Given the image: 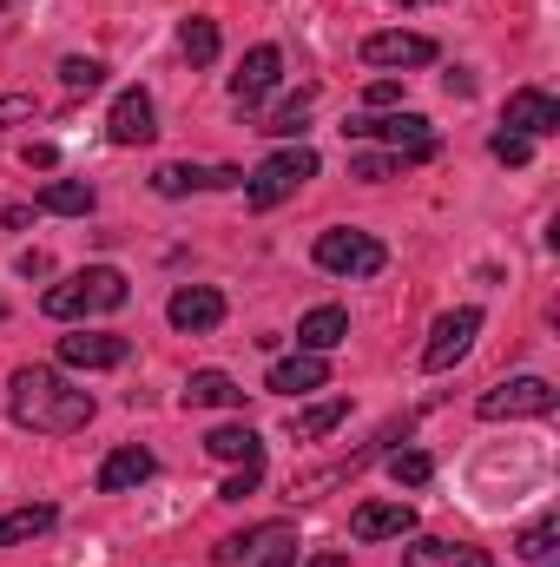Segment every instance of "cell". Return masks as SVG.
Returning <instances> with one entry per match:
<instances>
[{
  "instance_id": "cell-6",
  "label": "cell",
  "mask_w": 560,
  "mask_h": 567,
  "mask_svg": "<svg viewBox=\"0 0 560 567\" xmlns=\"http://www.w3.org/2000/svg\"><path fill=\"white\" fill-rule=\"evenodd\" d=\"M475 416H481V423H521V416H554V383H548V377H508V383L481 390Z\"/></svg>"
},
{
  "instance_id": "cell-23",
  "label": "cell",
  "mask_w": 560,
  "mask_h": 567,
  "mask_svg": "<svg viewBox=\"0 0 560 567\" xmlns=\"http://www.w3.org/2000/svg\"><path fill=\"white\" fill-rule=\"evenodd\" d=\"M60 515L46 508V502H33V508H13V515H0V548H20V542H33V535H46Z\"/></svg>"
},
{
  "instance_id": "cell-15",
  "label": "cell",
  "mask_w": 560,
  "mask_h": 567,
  "mask_svg": "<svg viewBox=\"0 0 560 567\" xmlns=\"http://www.w3.org/2000/svg\"><path fill=\"white\" fill-rule=\"evenodd\" d=\"M363 60L370 66H428L435 60V40L428 33H370L363 40Z\"/></svg>"
},
{
  "instance_id": "cell-27",
  "label": "cell",
  "mask_w": 560,
  "mask_h": 567,
  "mask_svg": "<svg viewBox=\"0 0 560 567\" xmlns=\"http://www.w3.org/2000/svg\"><path fill=\"white\" fill-rule=\"evenodd\" d=\"M60 80H66V93H93V86H106V66L86 60V53H66L60 60Z\"/></svg>"
},
{
  "instance_id": "cell-1",
  "label": "cell",
  "mask_w": 560,
  "mask_h": 567,
  "mask_svg": "<svg viewBox=\"0 0 560 567\" xmlns=\"http://www.w3.org/2000/svg\"><path fill=\"white\" fill-rule=\"evenodd\" d=\"M7 410H13V423L20 429H40V435H80V429L93 423V396L73 390L60 370H40V363L13 370Z\"/></svg>"
},
{
  "instance_id": "cell-18",
  "label": "cell",
  "mask_w": 560,
  "mask_h": 567,
  "mask_svg": "<svg viewBox=\"0 0 560 567\" xmlns=\"http://www.w3.org/2000/svg\"><path fill=\"white\" fill-rule=\"evenodd\" d=\"M343 337H350V310H336V303H317V310L297 323V350H310V357H330Z\"/></svg>"
},
{
  "instance_id": "cell-34",
  "label": "cell",
  "mask_w": 560,
  "mask_h": 567,
  "mask_svg": "<svg viewBox=\"0 0 560 567\" xmlns=\"http://www.w3.org/2000/svg\"><path fill=\"white\" fill-rule=\"evenodd\" d=\"M33 113H40V100H33V93H7V100H0V133H7V126H27Z\"/></svg>"
},
{
  "instance_id": "cell-24",
  "label": "cell",
  "mask_w": 560,
  "mask_h": 567,
  "mask_svg": "<svg viewBox=\"0 0 560 567\" xmlns=\"http://www.w3.org/2000/svg\"><path fill=\"white\" fill-rule=\"evenodd\" d=\"M343 416H350V403H343V396H330V403H317V410H297V416H290V435H297V442H323Z\"/></svg>"
},
{
  "instance_id": "cell-35",
  "label": "cell",
  "mask_w": 560,
  "mask_h": 567,
  "mask_svg": "<svg viewBox=\"0 0 560 567\" xmlns=\"http://www.w3.org/2000/svg\"><path fill=\"white\" fill-rule=\"evenodd\" d=\"M363 100L383 113V106H396V100H403V86H396V80H370V93H363Z\"/></svg>"
},
{
  "instance_id": "cell-16",
  "label": "cell",
  "mask_w": 560,
  "mask_h": 567,
  "mask_svg": "<svg viewBox=\"0 0 560 567\" xmlns=\"http://www.w3.org/2000/svg\"><path fill=\"white\" fill-rule=\"evenodd\" d=\"M323 383H330V363L310 357V350H297V357L271 363V377H265V390H278V396H310V390H323Z\"/></svg>"
},
{
  "instance_id": "cell-30",
  "label": "cell",
  "mask_w": 560,
  "mask_h": 567,
  "mask_svg": "<svg viewBox=\"0 0 560 567\" xmlns=\"http://www.w3.org/2000/svg\"><path fill=\"white\" fill-rule=\"evenodd\" d=\"M390 475H396V488H422V482L435 475V462H428L422 449H403V455H390Z\"/></svg>"
},
{
  "instance_id": "cell-31",
  "label": "cell",
  "mask_w": 560,
  "mask_h": 567,
  "mask_svg": "<svg viewBox=\"0 0 560 567\" xmlns=\"http://www.w3.org/2000/svg\"><path fill=\"white\" fill-rule=\"evenodd\" d=\"M258 567H297V528L271 522V528H265V561Z\"/></svg>"
},
{
  "instance_id": "cell-29",
  "label": "cell",
  "mask_w": 560,
  "mask_h": 567,
  "mask_svg": "<svg viewBox=\"0 0 560 567\" xmlns=\"http://www.w3.org/2000/svg\"><path fill=\"white\" fill-rule=\"evenodd\" d=\"M396 172H403V152H363V158H350V178H363V185H383Z\"/></svg>"
},
{
  "instance_id": "cell-9",
  "label": "cell",
  "mask_w": 560,
  "mask_h": 567,
  "mask_svg": "<svg viewBox=\"0 0 560 567\" xmlns=\"http://www.w3.org/2000/svg\"><path fill=\"white\" fill-rule=\"evenodd\" d=\"M231 185H245V172H238V165H158V172H152V192H158V198H185V192H231Z\"/></svg>"
},
{
  "instance_id": "cell-7",
  "label": "cell",
  "mask_w": 560,
  "mask_h": 567,
  "mask_svg": "<svg viewBox=\"0 0 560 567\" xmlns=\"http://www.w3.org/2000/svg\"><path fill=\"white\" fill-rule=\"evenodd\" d=\"M475 337H481V310H442L435 317V330H428V343H422V370H455L468 350H475Z\"/></svg>"
},
{
  "instance_id": "cell-38",
  "label": "cell",
  "mask_w": 560,
  "mask_h": 567,
  "mask_svg": "<svg viewBox=\"0 0 560 567\" xmlns=\"http://www.w3.org/2000/svg\"><path fill=\"white\" fill-rule=\"evenodd\" d=\"M396 7H435V0H396Z\"/></svg>"
},
{
  "instance_id": "cell-3",
  "label": "cell",
  "mask_w": 560,
  "mask_h": 567,
  "mask_svg": "<svg viewBox=\"0 0 560 567\" xmlns=\"http://www.w3.org/2000/svg\"><path fill=\"white\" fill-rule=\"evenodd\" d=\"M317 178V152L310 145H283V152H271L251 178H245V205L251 212H271V205H283L297 185H310Z\"/></svg>"
},
{
  "instance_id": "cell-5",
  "label": "cell",
  "mask_w": 560,
  "mask_h": 567,
  "mask_svg": "<svg viewBox=\"0 0 560 567\" xmlns=\"http://www.w3.org/2000/svg\"><path fill=\"white\" fill-rule=\"evenodd\" d=\"M317 265H323L330 278H376V271L390 265V251H383V238L336 225V231H323V238H317Z\"/></svg>"
},
{
  "instance_id": "cell-28",
  "label": "cell",
  "mask_w": 560,
  "mask_h": 567,
  "mask_svg": "<svg viewBox=\"0 0 560 567\" xmlns=\"http://www.w3.org/2000/svg\"><path fill=\"white\" fill-rule=\"evenodd\" d=\"M554 542H560V522L554 515H548V522H535V528H528V535H521V542H515V548H521V561H554Z\"/></svg>"
},
{
  "instance_id": "cell-25",
  "label": "cell",
  "mask_w": 560,
  "mask_h": 567,
  "mask_svg": "<svg viewBox=\"0 0 560 567\" xmlns=\"http://www.w3.org/2000/svg\"><path fill=\"white\" fill-rule=\"evenodd\" d=\"M178 47H185V60H191V66H211V60H218V20L191 13V20L178 27Z\"/></svg>"
},
{
  "instance_id": "cell-2",
  "label": "cell",
  "mask_w": 560,
  "mask_h": 567,
  "mask_svg": "<svg viewBox=\"0 0 560 567\" xmlns=\"http://www.w3.org/2000/svg\"><path fill=\"white\" fill-rule=\"evenodd\" d=\"M133 290L126 278L113 271V265H86V271H73L66 284H53L46 297H40V310L53 317V323H80V317H93V310H120Z\"/></svg>"
},
{
  "instance_id": "cell-26",
  "label": "cell",
  "mask_w": 560,
  "mask_h": 567,
  "mask_svg": "<svg viewBox=\"0 0 560 567\" xmlns=\"http://www.w3.org/2000/svg\"><path fill=\"white\" fill-rule=\"evenodd\" d=\"M310 100H317L310 86H303V93H290L278 113H271V120L258 126V133H271V140H297V133H303V120H310Z\"/></svg>"
},
{
  "instance_id": "cell-11",
  "label": "cell",
  "mask_w": 560,
  "mask_h": 567,
  "mask_svg": "<svg viewBox=\"0 0 560 567\" xmlns=\"http://www.w3.org/2000/svg\"><path fill=\"white\" fill-rule=\"evenodd\" d=\"M501 133L548 140V133H560V106L541 93V86H521V93H508V106H501Z\"/></svg>"
},
{
  "instance_id": "cell-12",
  "label": "cell",
  "mask_w": 560,
  "mask_h": 567,
  "mask_svg": "<svg viewBox=\"0 0 560 567\" xmlns=\"http://www.w3.org/2000/svg\"><path fill=\"white\" fill-rule=\"evenodd\" d=\"M152 133H158L152 93H145V86H126V93L113 100V113H106V140L113 145H152Z\"/></svg>"
},
{
  "instance_id": "cell-17",
  "label": "cell",
  "mask_w": 560,
  "mask_h": 567,
  "mask_svg": "<svg viewBox=\"0 0 560 567\" xmlns=\"http://www.w3.org/2000/svg\"><path fill=\"white\" fill-rule=\"evenodd\" d=\"M152 449H139V442H126V449H113L106 462H100V495H126V488H139V482H152Z\"/></svg>"
},
{
  "instance_id": "cell-20",
  "label": "cell",
  "mask_w": 560,
  "mask_h": 567,
  "mask_svg": "<svg viewBox=\"0 0 560 567\" xmlns=\"http://www.w3.org/2000/svg\"><path fill=\"white\" fill-rule=\"evenodd\" d=\"M185 403H191V410H245V390H238L225 370H191Z\"/></svg>"
},
{
  "instance_id": "cell-22",
  "label": "cell",
  "mask_w": 560,
  "mask_h": 567,
  "mask_svg": "<svg viewBox=\"0 0 560 567\" xmlns=\"http://www.w3.org/2000/svg\"><path fill=\"white\" fill-rule=\"evenodd\" d=\"M40 212L86 218V212H93V185H86V178H53V185H40Z\"/></svg>"
},
{
  "instance_id": "cell-37",
  "label": "cell",
  "mask_w": 560,
  "mask_h": 567,
  "mask_svg": "<svg viewBox=\"0 0 560 567\" xmlns=\"http://www.w3.org/2000/svg\"><path fill=\"white\" fill-rule=\"evenodd\" d=\"M303 567H343V555H310Z\"/></svg>"
},
{
  "instance_id": "cell-33",
  "label": "cell",
  "mask_w": 560,
  "mask_h": 567,
  "mask_svg": "<svg viewBox=\"0 0 560 567\" xmlns=\"http://www.w3.org/2000/svg\"><path fill=\"white\" fill-rule=\"evenodd\" d=\"M488 152H495L501 165H528V158H535V140H521V133H495Z\"/></svg>"
},
{
  "instance_id": "cell-14",
  "label": "cell",
  "mask_w": 560,
  "mask_h": 567,
  "mask_svg": "<svg viewBox=\"0 0 560 567\" xmlns=\"http://www.w3.org/2000/svg\"><path fill=\"white\" fill-rule=\"evenodd\" d=\"M278 73H283L278 47H251V53H245V66L231 73V100H238V106H258V100L278 86Z\"/></svg>"
},
{
  "instance_id": "cell-19",
  "label": "cell",
  "mask_w": 560,
  "mask_h": 567,
  "mask_svg": "<svg viewBox=\"0 0 560 567\" xmlns=\"http://www.w3.org/2000/svg\"><path fill=\"white\" fill-rule=\"evenodd\" d=\"M403 567H495L481 548H468V542H435V535H416L409 548H403Z\"/></svg>"
},
{
  "instance_id": "cell-13",
  "label": "cell",
  "mask_w": 560,
  "mask_h": 567,
  "mask_svg": "<svg viewBox=\"0 0 560 567\" xmlns=\"http://www.w3.org/2000/svg\"><path fill=\"white\" fill-rule=\"evenodd\" d=\"M350 535L356 542H403V535H416V508L409 502H370V508H356Z\"/></svg>"
},
{
  "instance_id": "cell-4",
  "label": "cell",
  "mask_w": 560,
  "mask_h": 567,
  "mask_svg": "<svg viewBox=\"0 0 560 567\" xmlns=\"http://www.w3.org/2000/svg\"><path fill=\"white\" fill-rule=\"evenodd\" d=\"M350 140H383L403 152V165H422V158H435V126L422 120V113H363V120H350L343 126Z\"/></svg>"
},
{
  "instance_id": "cell-10",
  "label": "cell",
  "mask_w": 560,
  "mask_h": 567,
  "mask_svg": "<svg viewBox=\"0 0 560 567\" xmlns=\"http://www.w3.org/2000/svg\"><path fill=\"white\" fill-rule=\"evenodd\" d=\"M165 317H172V330L205 337V330H218V323H225V297H218L211 284H178V290H172V303H165Z\"/></svg>"
},
{
  "instance_id": "cell-8",
  "label": "cell",
  "mask_w": 560,
  "mask_h": 567,
  "mask_svg": "<svg viewBox=\"0 0 560 567\" xmlns=\"http://www.w3.org/2000/svg\"><path fill=\"white\" fill-rule=\"evenodd\" d=\"M126 357H133V343L120 330H73V337H60V363L66 370H120Z\"/></svg>"
},
{
  "instance_id": "cell-21",
  "label": "cell",
  "mask_w": 560,
  "mask_h": 567,
  "mask_svg": "<svg viewBox=\"0 0 560 567\" xmlns=\"http://www.w3.org/2000/svg\"><path fill=\"white\" fill-rule=\"evenodd\" d=\"M205 455H218V462H258L265 442H258L251 423H218L211 435H205Z\"/></svg>"
},
{
  "instance_id": "cell-32",
  "label": "cell",
  "mask_w": 560,
  "mask_h": 567,
  "mask_svg": "<svg viewBox=\"0 0 560 567\" xmlns=\"http://www.w3.org/2000/svg\"><path fill=\"white\" fill-rule=\"evenodd\" d=\"M258 482H265V455H258V462H245V468H238V475H231V482L218 488V502H245V495H251Z\"/></svg>"
},
{
  "instance_id": "cell-36",
  "label": "cell",
  "mask_w": 560,
  "mask_h": 567,
  "mask_svg": "<svg viewBox=\"0 0 560 567\" xmlns=\"http://www.w3.org/2000/svg\"><path fill=\"white\" fill-rule=\"evenodd\" d=\"M46 271H53L46 251H20V278H46Z\"/></svg>"
}]
</instances>
